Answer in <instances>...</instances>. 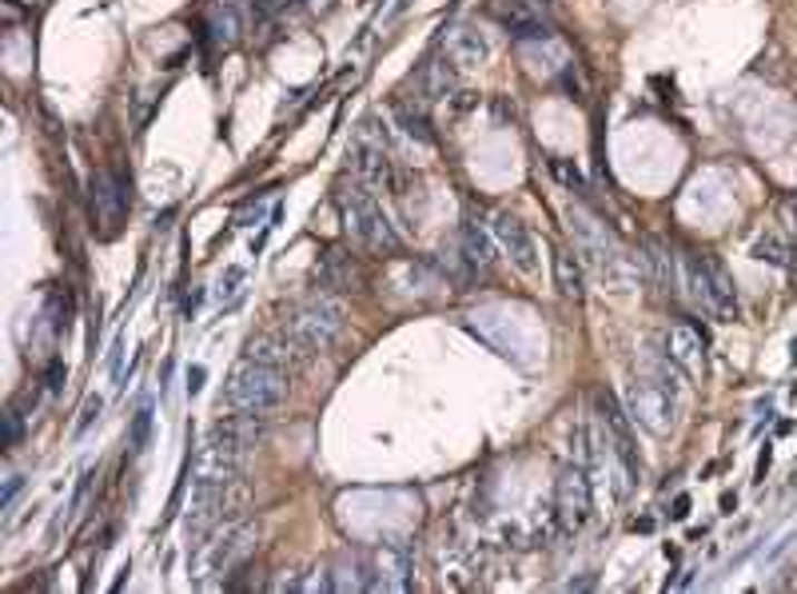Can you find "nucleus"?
<instances>
[{
    "mask_svg": "<svg viewBox=\"0 0 797 594\" xmlns=\"http://www.w3.org/2000/svg\"><path fill=\"white\" fill-rule=\"evenodd\" d=\"M423 97L427 100H446L451 92L459 88V65L451 57H446L443 49L435 52V57H427V65H423Z\"/></svg>",
    "mask_w": 797,
    "mask_h": 594,
    "instance_id": "17",
    "label": "nucleus"
},
{
    "mask_svg": "<svg viewBox=\"0 0 797 594\" xmlns=\"http://www.w3.org/2000/svg\"><path fill=\"white\" fill-rule=\"evenodd\" d=\"M252 4H256V12H259V17H276V12L292 9L295 0H252Z\"/></svg>",
    "mask_w": 797,
    "mask_h": 594,
    "instance_id": "31",
    "label": "nucleus"
},
{
    "mask_svg": "<svg viewBox=\"0 0 797 594\" xmlns=\"http://www.w3.org/2000/svg\"><path fill=\"white\" fill-rule=\"evenodd\" d=\"M204 24H208V37L216 49H236L239 37H244V9H239V0H211Z\"/></svg>",
    "mask_w": 797,
    "mask_h": 594,
    "instance_id": "14",
    "label": "nucleus"
},
{
    "mask_svg": "<svg viewBox=\"0 0 797 594\" xmlns=\"http://www.w3.org/2000/svg\"><path fill=\"white\" fill-rule=\"evenodd\" d=\"M259 546V523L256 518H228L219 523L204 543L196 546V583H211V578L236 575Z\"/></svg>",
    "mask_w": 797,
    "mask_h": 594,
    "instance_id": "1",
    "label": "nucleus"
},
{
    "mask_svg": "<svg viewBox=\"0 0 797 594\" xmlns=\"http://www.w3.org/2000/svg\"><path fill=\"white\" fill-rule=\"evenodd\" d=\"M20 483H24V479H20V475H9V483H4V498H0V507H4V511L12 507V498H17Z\"/></svg>",
    "mask_w": 797,
    "mask_h": 594,
    "instance_id": "32",
    "label": "nucleus"
},
{
    "mask_svg": "<svg viewBox=\"0 0 797 594\" xmlns=\"http://www.w3.org/2000/svg\"><path fill=\"white\" fill-rule=\"evenodd\" d=\"M459 240H463V259L471 264V268H491L494 248H499V244H494V231L486 228L479 216H466Z\"/></svg>",
    "mask_w": 797,
    "mask_h": 594,
    "instance_id": "18",
    "label": "nucleus"
},
{
    "mask_svg": "<svg viewBox=\"0 0 797 594\" xmlns=\"http://www.w3.org/2000/svg\"><path fill=\"white\" fill-rule=\"evenodd\" d=\"M335 200H340L343 224H347L355 244H363V248L375 251V256H395V251L403 248V244H398V231L391 228V220H387V211L380 208L375 192H371L363 180L340 184Z\"/></svg>",
    "mask_w": 797,
    "mask_h": 594,
    "instance_id": "3",
    "label": "nucleus"
},
{
    "mask_svg": "<svg viewBox=\"0 0 797 594\" xmlns=\"http://www.w3.org/2000/svg\"><path fill=\"white\" fill-rule=\"evenodd\" d=\"M551 172L559 176V184H567L570 192H579V196H587V180H582V172L574 168V164L567 160V156H551Z\"/></svg>",
    "mask_w": 797,
    "mask_h": 594,
    "instance_id": "26",
    "label": "nucleus"
},
{
    "mask_svg": "<svg viewBox=\"0 0 797 594\" xmlns=\"http://www.w3.org/2000/svg\"><path fill=\"white\" fill-rule=\"evenodd\" d=\"M754 256L761 259V264H774V268H794V256H797V244L781 240V236H761L758 244H754Z\"/></svg>",
    "mask_w": 797,
    "mask_h": 594,
    "instance_id": "25",
    "label": "nucleus"
},
{
    "mask_svg": "<svg viewBox=\"0 0 797 594\" xmlns=\"http://www.w3.org/2000/svg\"><path fill=\"white\" fill-rule=\"evenodd\" d=\"M367 571H371V591H391L403 594L415 586V558H411L407 543H380L367 551Z\"/></svg>",
    "mask_w": 797,
    "mask_h": 594,
    "instance_id": "11",
    "label": "nucleus"
},
{
    "mask_svg": "<svg viewBox=\"0 0 797 594\" xmlns=\"http://www.w3.org/2000/svg\"><path fill=\"white\" fill-rule=\"evenodd\" d=\"M519 4H522V9L539 12V17H542V12H551V9H554V0H519Z\"/></svg>",
    "mask_w": 797,
    "mask_h": 594,
    "instance_id": "34",
    "label": "nucleus"
},
{
    "mask_svg": "<svg viewBox=\"0 0 797 594\" xmlns=\"http://www.w3.org/2000/svg\"><path fill=\"white\" fill-rule=\"evenodd\" d=\"M594 415H598V432H602V439H607L610 455H614L618 471H622V479H627L630 487L642 483V455H638L634 419L627 415V407H622L610 392H598Z\"/></svg>",
    "mask_w": 797,
    "mask_h": 594,
    "instance_id": "6",
    "label": "nucleus"
},
{
    "mask_svg": "<svg viewBox=\"0 0 797 594\" xmlns=\"http://www.w3.org/2000/svg\"><path fill=\"white\" fill-rule=\"evenodd\" d=\"M678 284L686 288L693 307H702L706 316L718 324H734L738 319V291H734V276L726 271L718 256H682L678 264Z\"/></svg>",
    "mask_w": 797,
    "mask_h": 594,
    "instance_id": "2",
    "label": "nucleus"
},
{
    "mask_svg": "<svg viewBox=\"0 0 797 594\" xmlns=\"http://www.w3.org/2000/svg\"><path fill=\"white\" fill-rule=\"evenodd\" d=\"M570 231H574V248H579V256L587 259V264H594L602 276L622 259L614 231L598 220V216H590L587 208H570Z\"/></svg>",
    "mask_w": 797,
    "mask_h": 594,
    "instance_id": "10",
    "label": "nucleus"
},
{
    "mask_svg": "<svg viewBox=\"0 0 797 594\" xmlns=\"http://www.w3.org/2000/svg\"><path fill=\"white\" fill-rule=\"evenodd\" d=\"M391 116H395V125L403 128L407 140H415V145H435V132H431V120L423 108H415L411 100H395V105H391Z\"/></svg>",
    "mask_w": 797,
    "mask_h": 594,
    "instance_id": "23",
    "label": "nucleus"
},
{
    "mask_svg": "<svg viewBox=\"0 0 797 594\" xmlns=\"http://www.w3.org/2000/svg\"><path fill=\"white\" fill-rule=\"evenodd\" d=\"M284 395H287L284 367L259 364V359H247V355L232 367L228 384H224V399H228L232 412L264 415V419L284 403Z\"/></svg>",
    "mask_w": 797,
    "mask_h": 594,
    "instance_id": "4",
    "label": "nucleus"
},
{
    "mask_svg": "<svg viewBox=\"0 0 797 594\" xmlns=\"http://www.w3.org/2000/svg\"><path fill=\"white\" fill-rule=\"evenodd\" d=\"M670 515H675V518L690 515V495H678V498H675V511H670Z\"/></svg>",
    "mask_w": 797,
    "mask_h": 594,
    "instance_id": "35",
    "label": "nucleus"
},
{
    "mask_svg": "<svg viewBox=\"0 0 797 594\" xmlns=\"http://www.w3.org/2000/svg\"><path fill=\"white\" fill-rule=\"evenodd\" d=\"M60 379H65V367H60V364H52V372H48V387H52V392H57V387H60Z\"/></svg>",
    "mask_w": 797,
    "mask_h": 594,
    "instance_id": "37",
    "label": "nucleus"
},
{
    "mask_svg": "<svg viewBox=\"0 0 797 594\" xmlns=\"http://www.w3.org/2000/svg\"><path fill=\"white\" fill-rule=\"evenodd\" d=\"M17 439H20V415L9 412V432H4V447H17Z\"/></svg>",
    "mask_w": 797,
    "mask_h": 594,
    "instance_id": "33",
    "label": "nucleus"
},
{
    "mask_svg": "<svg viewBox=\"0 0 797 594\" xmlns=\"http://www.w3.org/2000/svg\"><path fill=\"white\" fill-rule=\"evenodd\" d=\"M148 432H152V407L144 403L140 412H136V419H132V451H144V443H148Z\"/></svg>",
    "mask_w": 797,
    "mask_h": 594,
    "instance_id": "28",
    "label": "nucleus"
},
{
    "mask_svg": "<svg viewBox=\"0 0 797 594\" xmlns=\"http://www.w3.org/2000/svg\"><path fill=\"white\" fill-rule=\"evenodd\" d=\"M199 387H204V367H196V372H191V375H188V392H191V395H196V392H199Z\"/></svg>",
    "mask_w": 797,
    "mask_h": 594,
    "instance_id": "36",
    "label": "nucleus"
},
{
    "mask_svg": "<svg viewBox=\"0 0 797 594\" xmlns=\"http://www.w3.org/2000/svg\"><path fill=\"white\" fill-rule=\"evenodd\" d=\"M347 160H352L355 180H363L367 188H375V192H395L398 188L395 168H391V156H387V145H383V136L375 132V120H363L360 125Z\"/></svg>",
    "mask_w": 797,
    "mask_h": 594,
    "instance_id": "8",
    "label": "nucleus"
},
{
    "mask_svg": "<svg viewBox=\"0 0 797 594\" xmlns=\"http://www.w3.org/2000/svg\"><path fill=\"white\" fill-rule=\"evenodd\" d=\"M443 52L463 68V65H483V60L491 57V44H486V37L479 29L459 24V29H451L443 37Z\"/></svg>",
    "mask_w": 797,
    "mask_h": 594,
    "instance_id": "16",
    "label": "nucleus"
},
{
    "mask_svg": "<svg viewBox=\"0 0 797 594\" xmlns=\"http://www.w3.org/2000/svg\"><path fill=\"white\" fill-rule=\"evenodd\" d=\"M666 355H670L686 375H698L702 372V336L686 324L670 327V336H666Z\"/></svg>",
    "mask_w": 797,
    "mask_h": 594,
    "instance_id": "20",
    "label": "nucleus"
},
{
    "mask_svg": "<svg viewBox=\"0 0 797 594\" xmlns=\"http://www.w3.org/2000/svg\"><path fill=\"white\" fill-rule=\"evenodd\" d=\"M627 415L650 435H670L678 427V392L638 372L627 384Z\"/></svg>",
    "mask_w": 797,
    "mask_h": 594,
    "instance_id": "7",
    "label": "nucleus"
},
{
    "mask_svg": "<svg viewBox=\"0 0 797 594\" xmlns=\"http://www.w3.org/2000/svg\"><path fill=\"white\" fill-rule=\"evenodd\" d=\"M494 231V244H499V251H503L506 259H511L519 271H534L539 268V244H534V236L527 231V224L519 220V216H511V211H499L491 224Z\"/></svg>",
    "mask_w": 797,
    "mask_h": 594,
    "instance_id": "13",
    "label": "nucleus"
},
{
    "mask_svg": "<svg viewBox=\"0 0 797 594\" xmlns=\"http://www.w3.org/2000/svg\"><path fill=\"white\" fill-rule=\"evenodd\" d=\"M315 279H319L323 291H355L360 288V271H355L352 256H343V251H327V256L319 259V268H315Z\"/></svg>",
    "mask_w": 797,
    "mask_h": 594,
    "instance_id": "19",
    "label": "nucleus"
},
{
    "mask_svg": "<svg viewBox=\"0 0 797 594\" xmlns=\"http://www.w3.org/2000/svg\"><path fill=\"white\" fill-rule=\"evenodd\" d=\"M244 284H247V268H224V276H219V288H216V296H219V304H232V299H239V291H244Z\"/></svg>",
    "mask_w": 797,
    "mask_h": 594,
    "instance_id": "27",
    "label": "nucleus"
},
{
    "mask_svg": "<svg viewBox=\"0 0 797 594\" xmlns=\"http://www.w3.org/2000/svg\"><path fill=\"white\" fill-rule=\"evenodd\" d=\"M781 224H786V236L797 244V196L781 200Z\"/></svg>",
    "mask_w": 797,
    "mask_h": 594,
    "instance_id": "30",
    "label": "nucleus"
},
{
    "mask_svg": "<svg viewBox=\"0 0 797 594\" xmlns=\"http://www.w3.org/2000/svg\"><path fill=\"white\" fill-rule=\"evenodd\" d=\"M100 407H105V403H100V395H88V399H85V412H80V423H77V435H85L88 427H92V419L100 415Z\"/></svg>",
    "mask_w": 797,
    "mask_h": 594,
    "instance_id": "29",
    "label": "nucleus"
},
{
    "mask_svg": "<svg viewBox=\"0 0 797 594\" xmlns=\"http://www.w3.org/2000/svg\"><path fill=\"white\" fill-rule=\"evenodd\" d=\"M343 324H347V311L332 291H315L304 304L292 307V316L284 319L287 336L299 344L304 355H319L343 336Z\"/></svg>",
    "mask_w": 797,
    "mask_h": 594,
    "instance_id": "5",
    "label": "nucleus"
},
{
    "mask_svg": "<svg viewBox=\"0 0 797 594\" xmlns=\"http://www.w3.org/2000/svg\"><path fill=\"white\" fill-rule=\"evenodd\" d=\"M554 507L567 531H582L594 515V483L582 463H567L554 479Z\"/></svg>",
    "mask_w": 797,
    "mask_h": 594,
    "instance_id": "9",
    "label": "nucleus"
},
{
    "mask_svg": "<svg viewBox=\"0 0 797 594\" xmlns=\"http://www.w3.org/2000/svg\"><path fill=\"white\" fill-rule=\"evenodd\" d=\"M88 200H92V220H96V236L100 240H112L116 231H120L124 216H128V184L120 180L116 172H100L92 176V192H88Z\"/></svg>",
    "mask_w": 797,
    "mask_h": 594,
    "instance_id": "12",
    "label": "nucleus"
},
{
    "mask_svg": "<svg viewBox=\"0 0 797 594\" xmlns=\"http://www.w3.org/2000/svg\"><path fill=\"white\" fill-rule=\"evenodd\" d=\"M554 288H559L562 299H574V304H582V296H587V288H582V264L570 248L554 251Z\"/></svg>",
    "mask_w": 797,
    "mask_h": 594,
    "instance_id": "21",
    "label": "nucleus"
},
{
    "mask_svg": "<svg viewBox=\"0 0 797 594\" xmlns=\"http://www.w3.org/2000/svg\"><path fill=\"white\" fill-rule=\"evenodd\" d=\"M766 471H769V447L761 451V459H758V479H766Z\"/></svg>",
    "mask_w": 797,
    "mask_h": 594,
    "instance_id": "38",
    "label": "nucleus"
},
{
    "mask_svg": "<svg viewBox=\"0 0 797 594\" xmlns=\"http://www.w3.org/2000/svg\"><path fill=\"white\" fill-rule=\"evenodd\" d=\"M332 591H371L367 555L340 558V563H335V571H332Z\"/></svg>",
    "mask_w": 797,
    "mask_h": 594,
    "instance_id": "24",
    "label": "nucleus"
},
{
    "mask_svg": "<svg viewBox=\"0 0 797 594\" xmlns=\"http://www.w3.org/2000/svg\"><path fill=\"white\" fill-rule=\"evenodd\" d=\"M244 355H247V359H259V364L284 367V372L295 364V359H307V355L299 352V344L287 336V327H276V331H264L259 339H252Z\"/></svg>",
    "mask_w": 797,
    "mask_h": 594,
    "instance_id": "15",
    "label": "nucleus"
},
{
    "mask_svg": "<svg viewBox=\"0 0 797 594\" xmlns=\"http://www.w3.org/2000/svg\"><path fill=\"white\" fill-rule=\"evenodd\" d=\"M642 251H646V256H638V264L646 268V276L655 279V284H662L666 291H675V284H678V264H675V256H670V251H666L658 240H646Z\"/></svg>",
    "mask_w": 797,
    "mask_h": 594,
    "instance_id": "22",
    "label": "nucleus"
}]
</instances>
